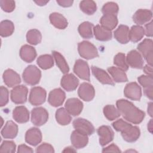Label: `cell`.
I'll list each match as a JSON object with an SVG mask.
<instances>
[{
  "instance_id": "cell-1",
  "label": "cell",
  "mask_w": 153,
  "mask_h": 153,
  "mask_svg": "<svg viewBox=\"0 0 153 153\" xmlns=\"http://www.w3.org/2000/svg\"><path fill=\"white\" fill-rule=\"evenodd\" d=\"M116 105L120 114L122 115L125 120L131 123L139 124L145 118V112L128 100L120 99L117 101Z\"/></svg>"
},
{
  "instance_id": "cell-2",
  "label": "cell",
  "mask_w": 153,
  "mask_h": 153,
  "mask_svg": "<svg viewBox=\"0 0 153 153\" xmlns=\"http://www.w3.org/2000/svg\"><path fill=\"white\" fill-rule=\"evenodd\" d=\"M41 77L40 70L34 65H29L25 68L23 73L24 81L30 85H35L39 83Z\"/></svg>"
},
{
  "instance_id": "cell-3",
  "label": "cell",
  "mask_w": 153,
  "mask_h": 153,
  "mask_svg": "<svg viewBox=\"0 0 153 153\" xmlns=\"http://www.w3.org/2000/svg\"><path fill=\"white\" fill-rule=\"evenodd\" d=\"M78 50L81 57L87 59H93L99 56L96 47L91 42L86 41L78 44Z\"/></svg>"
},
{
  "instance_id": "cell-4",
  "label": "cell",
  "mask_w": 153,
  "mask_h": 153,
  "mask_svg": "<svg viewBox=\"0 0 153 153\" xmlns=\"http://www.w3.org/2000/svg\"><path fill=\"white\" fill-rule=\"evenodd\" d=\"M153 42L151 39H145L137 45V50L141 53L148 65H152Z\"/></svg>"
},
{
  "instance_id": "cell-5",
  "label": "cell",
  "mask_w": 153,
  "mask_h": 153,
  "mask_svg": "<svg viewBox=\"0 0 153 153\" xmlns=\"http://www.w3.org/2000/svg\"><path fill=\"white\" fill-rule=\"evenodd\" d=\"M48 119L47 111L42 107H38L31 111V121L36 126H41L47 123Z\"/></svg>"
},
{
  "instance_id": "cell-6",
  "label": "cell",
  "mask_w": 153,
  "mask_h": 153,
  "mask_svg": "<svg viewBox=\"0 0 153 153\" xmlns=\"http://www.w3.org/2000/svg\"><path fill=\"white\" fill-rule=\"evenodd\" d=\"M46 91L42 87H35L30 90L29 101L33 106H38L44 103L46 99Z\"/></svg>"
},
{
  "instance_id": "cell-7",
  "label": "cell",
  "mask_w": 153,
  "mask_h": 153,
  "mask_svg": "<svg viewBox=\"0 0 153 153\" xmlns=\"http://www.w3.org/2000/svg\"><path fill=\"white\" fill-rule=\"evenodd\" d=\"M27 88L23 85H17L11 91V99L16 104H23L26 102Z\"/></svg>"
},
{
  "instance_id": "cell-8",
  "label": "cell",
  "mask_w": 153,
  "mask_h": 153,
  "mask_svg": "<svg viewBox=\"0 0 153 153\" xmlns=\"http://www.w3.org/2000/svg\"><path fill=\"white\" fill-rule=\"evenodd\" d=\"M74 72L81 79L90 81V69L88 63L85 61L81 59L77 60L74 65Z\"/></svg>"
},
{
  "instance_id": "cell-9",
  "label": "cell",
  "mask_w": 153,
  "mask_h": 153,
  "mask_svg": "<svg viewBox=\"0 0 153 153\" xmlns=\"http://www.w3.org/2000/svg\"><path fill=\"white\" fill-rule=\"evenodd\" d=\"M73 126L75 129L80 133L86 135H91L94 132V127L88 120L79 118L73 121Z\"/></svg>"
},
{
  "instance_id": "cell-10",
  "label": "cell",
  "mask_w": 153,
  "mask_h": 153,
  "mask_svg": "<svg viewBox=\"0 0 153 153\" xmlns=\"http://www.w3.org/2000/svg\"><path fill=\"white\" fill-rule=\"evenodd\" d=\"M124 96L133 100H140L142 96L140 87L135 82L128 83L124 90Z\"/></svg>"
},
{
  "instance_id": "cell-11",
  "label": "cell",
  "mask_w": 153,
  "mask_h": 153,
  "mask_svg": "<svg viewBox=\"0 0 153 153\" xmlns=\"http://www.w3.org/2000/svg\"><path fill=\"white\" fill-rule=\"evenodd\" d=\"M97 134L99 136V143L102 146H105L110 143L114 137L112 129L108 126H102L99 127Z\"/></svg>"
},
{
  "instance_id": "cell-12",
  "label": "cell",
  "mask_w": 153,
  "mask_h": 153,
  "mask_svg": "<svg viewBox=\"0 0 153 153\" xmlns=\"http://www.w3.org/2000/svg\"><path fill=\"white\" fill-rule=\"evenodd\" d=\"M78 94L82 100L86 102L91 101L93 99L95 95L94 88L91 84L83 82L78 88Z\"/></svg>"
},
{
  "instance_id": "cell-13",
  "label": "cell",
  "mask_w": 153,
  "mask_h": 153,
  "mask_svg": "<svg viewBox=\"0 0 153 153\" xmlns=\"http://www.w3.org/2000/svg\"><path fill=\"white\" fill-rule=\"evenodd\" d=\"M126 62L132 68L142 69L143 66V59L137 51H130L126 57Z\"/></svg>"
},
{
  "instance_id": "cell-14",
  "label": "cell",
  "mask_w": 153,
  "mask_h": 153,
  "mask_svg": "<svg viewBox=\"0 0 153 153\" xmlns=\"http://www.w3.org/2000/svg\"><path fill=\"white\" fill-rule=\"evenodd\" d=\"M65 97V93L61 88H56L50 92L48 102L52 106L57 107L63 104Z\"/></svg>"
},
{
  "instance_id": "cell-15",
  "label": "cell",
  "mask_w": 153,
  "mask_h": 153,
  "mask_svg": "<svg viewBox=\"0 0 153 153\" xmlns=\"http://www.w3.org/2000/svg\"><path fill=\"white\" fill-rule=\"evenodd\" d=\"M65 106L67 111L73 116L79 115L83 108L82 102L76 98L68 99Z\"/></svg>"
},
{
  "instance_id": "cell-16",
  "label": "cell",
  "mask_w": 153,
  "mask_h": 153,
  "mask_svg": "<svg viewBox=\"0 0 153 153\" xmlns=\"http://www.w3.org/2000/svg\"><path fill=\"white\" fill-rule=\"evenodd\" d=\"M60 84L67 91H72L78 87L79 80L72 74H66L62 78Z\"/></svg>"
},
{
  "instance_id": "cell-17",
  "label": "cell",
  "mask_w": 153,
  "mask_h": 153,
  "mask_svg": "<svg viewBox=\"0 0 153 153\" xmlns=\"http://www.w3.org/2000/svg\"><path fill=\"white\" fill-rule=\"evenodd\" d=\"M137 80L143 87V92L145 96L149 99L152 100L153 93V78L151 75H141Z\"/></svg>"
},
{
  "instance_id": "cell-18",
  "label": "cell",
  "mask_w": 153,
  "mask_h": 153,
  "mask_svg": "<svg viewBox=\"0 0 153 153\" xmlns=\"http://www.w3.org/2000/svg\"><path fill=\"white\" fill-rule=\"evenodd\" d=\"M2 77L4 83L8 87H14L19 84L21 81L20 75L11 69L5 70L3 74Z\"/></svg>"
},
{
  "instance_id": "cell-19",
  "label": "cell",
  "mask_w": 153,
  "mask_h": 153,
  "mask_svg": "<svg viewBox=\"0 0 153 153\" xmlns=\"http://www.w3.org/2000/svg\"><path fill=\"white\" fill-rule=\"evenodd\" d=\"M121 133L123 139L127 142L136 141L140 134L139 128L137 126H133L131 124L121 131Z\"/></svg>"
},
{
  "instance_id": "cell-20",
  "label": "cell",
  "mask_w": 153,
  "mask_h": 153,
  "mask_svg": "<svg viewBox=\"0 0 153 153\" xmlns=\"http://www.w3.org/2000/svg\"><path fill=\"white\" fill-rule=\"evenodd\" d=\"M71 141L72 145L75 148L81 149L87 145L88 138L87 135L75 130L72 131L71 135Z\"/></svg>"
},
{
  "instance_id": "cell-21",
  "label": "cell",
  "mask_w": 153,
  "mask_h": 153,
  "mask_svg": "<svg viewBox=\"0 0 153 153\" xmlns=\"http://www.w3.org/2000/svg\"><path fill=\"white\" fill-rule=\"evenodd\" d=\"M42 140V134L39 129L32 127L29 129L25 134V141L30 145L36 146Z\"/></svg>"
},
{
  "instance_id": "cell-22",
  "label": "cell",
  "mask_w": 153,
  "mask_h": 153,
  "mask_svg": "<svg viewBox=\"0 0 153 153\" xmlns=\"http://www.w3.org/2000/svg\"><path fill=\"white\" fill-rule=\"evenodd\" d=\"M152 13L151 10L146 9H139L135 12L133 16V22L137 24L143 25L151 20Z\"/></svg>"
},
{
  "instance_id": "cell-23",
  "label": "cell",
  "mask_w": 153,
  "mask_h": 153,
  "mask_svg": "<svg viewBox=\"0 0 153 153\" xmlns=\"http://www.w3.org/2000/svg\"><path fill=\"white\" fill-rule=\"evenodd\" d=\"M13 118L19 123H25L29 120V112L24 106H17L13 111Z\"/></svg>"
},
{
  "instance_id": "cell-24",
  "label": "cell",
  "mask_w": 153,
  "mask_h": 153,
  "mask_svg": "<svg viewBox=\"0 0 153 153\" xmlns=\"http://www.w3.org/2000/svg\"><path fill=\"white\" fill-rule=\"evenodd\" d=\"M91 71L94 76L100 82L103 84H109L111 85H114L113 80L105 71L94 66L91 67Z\"/></svg>"
},
{
  "instance_id": "cell-25",
  "label": "cell",
  "mask_w": 153,
  "mask_h": 153,
  "mask_svg": "<svg viewBox=\"0 0 153 153\" xmlns=\"http://www.w3.org/2000/svg\"><path fill=\"white\" fill-rule=\"evenodd\" d=\"M19 54L21 59L26 63L33 62L36 57L35 49L29 45H23L20 50Z\"/></svg>"
},
{
  "instance_id": "cell-26",
  "label": "cell",
  "mask_w": 153,
  "mask_h": 153,
  "mask_svg": "<svg viewBox=\"0 0 153 153\" xmlns=\"http://www.w3.org/2000/svg\"><path fill=\"white\" fill-rule=\"evenodd\" d=\"M18 133V126L12 121H8L1 130V135L5 139H13Z\"/></svg>"
},
{
  "instance_id": "cell-27",
  "label": "cell",
  "mask_w": 153,
  "mask_h": 153,
  "mask_svg": "<svg viewBox=\"0 0 153 153\" xmlns=\"http://www.w3.org/2000/svg\"><path fill=\"white\" fill-rule=\"evenodd\" d=\"M129 28L127 26L121 25L114 32V37L121 44H127L129 41Z\"/></svg>"
},
{
  "instance_id": "cell-28",
  "label": "cell",
  "mask_w": 153,
  "mask_h": 153,
  "mask_svg": "<svg viewBox=\"0 0 153 153\" xmlns=\"http://www.w3.org/2000/svg\"><path fill=\"white\" fill-rule=\"evenodd\" d=\"M101 26L103 28L111 30L117 26L118 24V19L117 15L104 14L100 20Z\"/></svg>"
},
{
  "instance_id": "cell-29",
  "label": "cell",
  "mask_w": 153,
  "mask_h": 153,
  "mask_svg": "<svg viewBox=\"0 0 153 153\" xmlns=\"http://www.w3.org/2000/svg\"><path fill=\"white\" fill-rule=\"evenodd\" d=\"M49 18L51 23L57 29H64L68 26V23L67 20L60 13H53L50 15Z\"/></svg>"
},
{
  "instance_id": "cell-30",
  "label": "cell",
  "mask_w": 153,
  "mask_h": 153,
  "mask_svg": "<svg viewBox=\"0 0 153 153\" xmlns=\"http://www.w3.org/2000/svg\"><path fill=\"white\" fill-rule=\"evenodd\" d=\"M108 71L116 82H124L128 81V78L125 72L121 69L111 66L108 68Z\"/></svg>"
},
{
  "instance_id": "cell-31",
  "label": "cell",
  "mask_w": 153,
  "mask_h": 153,
  "mask_svg": "<svg viewBox=\"0 0 153 153\" xmlns=\"http://www.w3.org/2000/svg\"><path fill=\"white\" fill-rule=\"evenodd\" d=\"M93 32L95 38L101 41H106L111 39L112 32L111 30H107L100 25H96L93 28Z\"/></svg>"
},
{
  "instance_id": "cell-32",
  "label": "cell",
  "mask_w": 153,
  "mask_h": 153,
  "mask_svg": "<svg viewBox=\"0 0 153 153\" xmlns=\"http://www.w3.org/2000/svg\"><path fill=\"white\" fill-rule=\"evenodd\" d=\"M56 119L57 122L62 126L69 124L72 120L71 114L64 108H60L56 111Z\"/></svg>"
},
{
  "instance_id": "cell-33",
  "label": "cell",
  "mask_w": 153,
  "mask_h": 153,
  "mask_svg": "<svg viewBox=\"0 0 153 153\" xmlns=\"http://www.w3.org/2000/svg\"><path fill=\"white\" fill-rule=\"evenodd\" d=\"M145 35L144 29L139 25L133 26L129 30V40L133 42H137L140 41Z\"/></svg>"
},
{
  "instance_id": "cell-34",
  "label": "cell",
  "mask_w": 153,
  "mask_h": 153,
  "mask_svg": "<svg viewBox=\"0 0 153 153\" xmlns=\"http://www.w3.org/2000/svg\"><path fill=\"white\" fill-rule=\"evenodd\" d=\"M93 25L89 22H84L78 26V32L83 38L89 39L93 37Z\"/></svg>"
},
{
  "instance_id": "cell-35",
  "label": "cell",
  "mask_w": 153,
  "mask_h": 153,
  "mask_svg": "<svg viewBox=\"0 0 153 153\" xmlns=\"http://www.w3.org/2000/svg\"><path fill=\"white\" fill-rule=\"evenodd\" d=\"M52 53L56 65L60 69L62 72L65 74H68L69 71V68L63 56L60 53L56 51H53Z\"/></svg>"
},
{
  "instance_id": "cell-36",
  "label": "cell",
  "mask_w": 153,
  "mask_h": 153,
  "mask_svg": "<svg viewBox=\"0 0 153 153\" xmlns=\"http://www.w3.org/2000/svg\"><path fill=\"white\" fill-rule=\"evenodd\" d=\"M14 31L13 23L8 20H5L0 23V35L2 37H7L13 34Z\"/></svg>"
},
{
  "instance_id": "cell-37",
  "label": "cell",
  "mask_w": 153,
  "mask_h": 153,
  "mask_svg": "<svg viewBox=\"0 0 153 153\" xmlns=\"http://www.w3.org/2000/svg\"><path fill=\"white\" fill-rule=\"evenodd\" d=\"M79 8L81 10L86 14L92 15L97 10V5L96 2L93 1L84 0L80 2Z\"/></svg>"
},
{
  "instance_id": "cell-38",
  "label": "cell",
  "mask_w": 153,
  "mask_h": 153,
  "mask_svg": "<svg viewBox=\"0 0 153 153\" xmlns=\"http://www.w3.org/2000/svg\"><path fill=\"white\" fill-rule=\"evenodd\" d=\"M38 65L42 69H48L54 65V60L50 54H44L38 57L37 59Z\"/></svg>"
},
{
  "instance_id": "cell-39",
  "label": "cell",
  "mask_w": 153,
  "mask_h": 153,
  "mask_svg": "<svg viewBox=\"0 0 153 153\" xmlns=\"http://www.w3.org/2000/svg\"><path fill=\"white\" fill-rule=\"evenodd\" d=\"M42 39L41 32L35 29L29 30L26 34V40L30 44L35 45L39 44Z\"/></svg>"
},
{
  "instance_id": "cell-40",
  "label": "cell",
  "mask_w": 153,
  "mask_h": 153,
  "mask_svg": "<svg viewBox=\"0 0 153 153\" xmlns=\"http://www.w3.org/2000/svg\"><path fill=\"white\" fill-rule=\"evenodd\" d=\"M103 114L105 117L109 121L114 120L121 115L118 109L112 105H106L103 108Z\"/></svg>"
},
{
  "instance_id": "cell-41",
  "label": "cell",
  "mask_w": 153,
  "mask_h": 153,
  "mask_svg": "<svg viewBox=\"0 0 153 153\" xmlns=\"http://www.w3.org/2000/svg\"><path fill=\"white\" fill-rule=\"evenodd\" d=\"M114 63L118 66V68L121 69L124 71H127L128 69L125 54L122 53H119L115 55L114 59Z\"/></svg>"
},
{
  "instance_id": "cell-42",
  "label": "cell",
  "mask_w": 153,
  "mask_h": 153,
  "mask_svg": "<svg viewBox=\"0 0 153 153\" xmlns=\"http://www.w3.org/2000/svg\"><path fill=\"white\" fill-rule=\"evenodd\" d=\"M102 11L104 14L117 15L118 12V6L115 2H109L104 4L102 7Z\"/></svg>"
},
{
  "instance_id": "cell-43",
  "label": "cell",
  "mask_w": 153,
  "mask_h": 153,
  "mask_svg": "<svg viewBox=\"0 0 153 153\" xmlns=\"http://www.w3.org/2000/svg\"><path fill=\"white\" fill-rule=\"evenodd\" d=\"M16 145L13 141L5 140L0 147V152H14L16 151Z\"/></svg>"
},
{
  "instance_id": "cell-44",
  "label": "cell",
  "mask_w": 153,
  "mask_h": 153,
  "mask_svg": "<svg viewBox=\"0 0 153 153\" xmlns=\"http://www.w3.org/2000/svg\"><path fill=\"white\" fill-rule=\"evenodd\" d=\"M0 4L2 10L7 13L12 12L16 7L15 1L11 0H1Z\"/></svg>"
},
{
  "instance_id": "cell-45",
  "label": "cell",
  "mask_w": 153,
  "mask_h": 153,
  "mask_svg": "<svg viewBox=\"0 0 153 153\" xmlns=\"http://www.w3.org/2000/svg\"><path fill=\"white\" fill-rule=\"evenodd\" d=\"M9 92L7 88L1 86L0 88V106H4L8 102Z\"/></svg>"
},
{
  "instance_id": "cell-46",
  "label": "cell",
  "mask_w": 153,
  "mask_h": 153,
  "mask_svg": "<svg viewBox=\"0 0 153 153\" xmlns=\"http://www.w3.org/2000/svg\"><path fill=\"white\" fill-rule=\"evenodd\" d=\"M130 125V123L124 121L123 119H119L112 123L113 127L115 129V130L120 132L122 131Z\"/></svg>"
},
{
  "instance_id": "cell-47",
  "label": "cell",
  "mask_w": 153,
  "mask_h": 153,
  "mask_svg": "<svg viewBox=\"0 0 153 153\" xmlns=\"http://www.w3.org/2000/svg\"><path fill=\"white\" fill-rule=\"evenodd\" d=\"M36 152H54L53 147L49 143H44L36 148Z\"/></svg>"
},
{
  "instance_id": "cell-48",
  "label": "cell",
  "mask_w": 153,
  "mask_h": 153,
  "mask_svg": "<svg viewBox=\"0 0 153 153\" xmlns=\"http://www.w3.org/2000/svg\"><path fill=\"white\" fill-rule=\"evenodd\" d=\"M103 152H121L120 148L115 144H111L102 150Z\"/></svg>"
},
{
  "instance_id": "cell-49",
  "label": "cell",
  "mask_w": 153,
  "mask_h": 153,
  "mask_svg": "<svg viewBox=\"0 0 153 153\" xmlns=\"http://www.w3.org/2000/svg\"><path fill=\"white\" fill-rule=\"evenodd\" d=\"M145 33L147 36H149V37L152 36V21H151L149 23H147L145 25Z\"/></svg>"
},
{
  "instance_id": "cell-50",
  "label": "cell",
  "mask_w": 153,
  "mask_h": 153,
  "mask_svg": "<svg viewBox=\"0 0 153 153\" xmlns=\"http://www.w3.org/2000/svg\"><path fill=\"white\" fill-rule=\"evenodd\" d=\"M33 149L26 145H20L18 147L17 152H33Z\"/></svg>"
},
{
  "instance_id": "cell-51",
  "label": "cell",
  "mask_w": 153,
  "mask_h": 153,
  "mask_svg": "<svg viewBox=\"0 0 153 153\" xmlns=\"http://www.w3.org/2000/svg\"><path fill=\"white\" fill-rule=\"evenodd\" d=\"M74 1L72 0H57V3L61 7H71Z\"/></svg>"
},
{
  "instance_id": "cell-52",
  "label": "cell",
  "mask_w": 153,
  "mask_h": 153,
  "mask_svg": "<svg viewBox=\"0 0 153 153\" xmlns=\"http://www.w3.org/2000/svg\"><path fill=\"white\" fill-rule=\"evenodd\" d=\"M143 71L146 74H147V75L152 76V66H151L149 65H146L143 67Z\"/></svg>"
},
{
  "instance_id": "cell-53",
  "label": "cell",
  "mask_w": 153,
  "mask_h": 153,
  "mask_svg": "<svg viewBox=\"0 0 153 153\" xmlns=\"http://www.w3.org/2000/svg\"><path fill=\"white\" fill-rule=\"evenodd\" d=\"M148 113L152 117V103L150 102L148 103Z\"/></svg>"
},
{
  "instance_id": "cell-54",
  "label": "cell",
  "mask_w": 153,
  "mask_h": 153,
  "mask_svg": "<svg viewBox=\"0 0 153 153\" xmlns=\"http://www.w3.org/2000/svg\"><path fill=\"white\" fill-rule=\"evenodd\" d=\"M38 5H39V6H44L45 5H46L48 2V1H42V0H41V1H34Z\"/></svg>"
},
{
  "instance_id": "cell-55",
  "label": "cell",
  "mask_w": 153,
  "mask_h": 153,
  "mask_svg": "<svg viewBox=\"0 0 153 153\" xmlns=\"http://www.w3.org/2000/svg\"><path fill=\"white\" fill-rule=\"evenodd\" d=\"M76 151L75 149H74V148H72V147H67L65 148V149L63 151V152H76Z\"/></svg>"
},
{
  "instance_id": "cell-56",
  "label": "cell",
  "mask_w": 153,
  "mask_h": 153,
  "mask_svg": "<svg viewBox=\"0 0 153 153\" xmlns=\"http://www.w3.org/2000/svg\"><path fill=\"white\" fill-rule=\"evenodd\" d=\"M148 130H149L151 133H152V120H150V121L148 123Z\"/></svg>"
}]
</instances>
